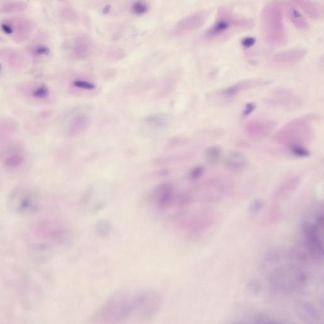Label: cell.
I'll list each match as a JSON object with an SVG mask.
<instances>
[{
	"label": "cell",
	"instance_id": "6da1fadb",
	"mask_svg": "<svg viewBox=\"0 0 324 324\" xmlns=\"http://www.w3.org/2000/svg\"><path fill=\"white\" fill-rule=\"evenodd\" d=\"M162 297L155 291L138 293L119 292L107 301L94 316V322L116 323L127 320L132 316L149 319L159 310Z\"/></svg>",
	"mask_w": 324,
	"mask_h": 324
},
{
	"label": "cell",
	"instance_id": "7a4b0ae2",
	"mask_svg": "<svg viewBox=\"0 0 324 324\" xmlns=\"http://www.w3.org/2000/svg\"><path fill=\"white\" fill-rule=\"evenodd\" d=\"M255 26L253 20L234 14L229 9L222 7L218 11L217 19L204 34L207 41H217L232 34L248 31Z\"/></svg>",
	"mask_w": 324,
	"mask_h": 324
},
{
	"label": "cell",
	"instance_id": "3957f363",
	"mask_svg": "<svg viewBox=\"0 0 324 324\" xmlns=\"http://www.w3.org/2000/svg\"><path fill=\"white\" fill-rule=\"evenodd\" d=\"M261 27L264 40L268 45L279 46L284 44L286 36L281 2L270 1L264 7L261 13Z\"/></svg>",
	"mask_w": 324,
	"mask_h": 324
},
{
	"label": "cell",
	"instance_id": "277c9868",
	"mask_svg": "<svg viewBox=\"0 0 324 324\" xmlns=\"http://www.w3.org/2000/svg\"><path fill=\"white\" fill-rule=\"evenodd\" d=\"M323 227L324 216L320 211L310 216L303 223L302 227L305 247L310 255L317 260L323 259Z\"/></svg>",
	"mask_w": 324,
	"mask_h": 324
},
{
	"label": "cell",
	"instance_id": "5b68a950",
	"mask_svg": "<svg viewBox=\"0 0 324 324\" xmlns=\"http://www.w3.org/2000/svg\"><path fill=\"white\" fill-rule=\"evenodd\" d=\"M275 141L284 145L304 146L314 139V132L311 126L303 119L290 122L275 135Z\"/></svg>",
	"mask_w": 324,
	"mask_h": 324
},
{
	"label": "cell",
	"instance_id": "8992f818",
	"mask_svg": "<svg viewBox=\"0 0 324 324\" xmlns=\"http://www.w3.org/2000/svg\"><path fill=\"white\" fill-rule=\"evenodd\" d=\"M1 28L4 33L19 42L27 40L32 31L31 25L28 20L20 18L4 20L2 23Z\"/></svg>",
	"mask_w": 324,
	"mask_h": 324
},
{
	"label": "cell",
	"instance_id": "52a82bcc",
	"mask_svg": "<svg viewBox=\"0 0 324 324\" xmlns=\"http://www.w3.org/2000/svg\"><path fill=\"white\" fill-rule=\"evenodd\" d=\"M208 17L207 11H197L180 20L176 25L175 31L178 33H185L200 28L205 24Z\"/></svg>",
	"mask_w": 324,
	"mask_h": 324
},
{
	"label": "cell",
	"instance_id": "ba28073f",
	"mask_svg": "<svg viewBox=\"0 0 324 324\" xmlns=\"http://www.w3.org/2000/svg\"><path fill=\"white\" fill-rule=\"evenodd\" d=\"M275 126L276 124L273 122L252 121L246 125L245 132L251 138L262 139L272 133Z\"/></svg>",
	"mask_w": 324,
	"mask_h": 324
},
{
	"label": "cell",
	"instance_id": "9c48e42d",
	"mask_svg": "<svg viewBox=\"0 0 324 324\" xmlns=\"http://www.w3.org/2000/svg\"><path fill=\"white\" fill-rule=\"evenodd\" d=\"M224 163L229 171L239 172L247 169L249 165V160L244 153L238 151H233L227 155Z\"/></svg>",
	"mask_w": 324,
	"mask_h": 324
},
{
	"label": "cell",
	"instance_id": "30bf717a",
	"mask_svg": "<svg viewBox=\"0 0 324 324\" xmlns=\"http://www.w3.org/2000/svg\"><path fill=\"white\" fill-rule=\"evenodd\" d=\"M269 83V82L260 79L245 80L239 82L221 91L222 95L226 96H235L241 92L248 90V89L257 88V87L264 86Z\"/></svg>",
	"mask_w": 324,
	"mask_h": 324
},
{
	"label": "cell",
	"instance_id": "8fae6325",
	"mask_svg": "<svg viewBox=\"0 0 324 324\" xmlns=\"http://www.w3.org/2000/svg\"><path fill=\"white\" fill-rule=\"evenodd\" d=\"M154 199L157 202L158 208H167L173 201L174 187L170 183L160 185L154 192Z\"/></svg>",
	"mask_w": 324,
	"mask_h": 324
},
{
	"label": "cell",
	"instance_id": "7c38bea8",
	"mask_svg": "<svg viewBox=\"0 0 324 324\" xmlns=\"http://www.w3.org/2000/svg\"><path fill=\"white\" fill-rule=\"evenodd\" d=\"M307 54V50L303 48H295L275 55L273 61L279 64H296L302 61Z\"/></svg>",
	"mask_w": 324,
	"mask_h": 324
},
{
	"label": "cell",
	"instance_id": "4fadbf2b",
	"mask_svg": "<svg viewBox=\"0 0 324 324\" xmlns=\"http://www.w3.org/2000/svg\"><path fill=\"white\" fill-rule=\"evenodd\" d=\"M93 41L88 35H82L76 39L73 45V51L79 59H85L91 55Z\"/></svg>",
	"mask_w": 324,
	"mask_h": 324
},
{
	"label": "cell",
	"instance_id": "5bb4252c",
	"mask_svg": "<svg viewBox=\"0 0 324 324\" xmlns=\"http://www.w3.org/2000/svg\"><path fill=\"white\" fill-rule=\"evenodd\" d=\"M291 1L297 4L312 20H318L323 18V10L312 0H291Z\"/></svg>",
	"mask_w": 324,
	"mask_h": 324
},
{
	"label": "cell",
	"instance_id": "9a60e30c",
	"mask_svg": "<svg viewBox=\"0 0 324 324\" xmlns=\"http://www.w3.org/2000/svg\"><path fill=\"white\" fill-rule=\"evenodd\" d=\"M89 125V118L85 115H80L75 117L68 126V136L75 137L83 132Z\"/></svg>",
	"mask_w": 324,
	"mask_h": 324
},
{
	"label": "cell",
	"instance_id": "2e32d148",
	"mask_svg": "<svg viewBox=\"0 0 324 324\" xmlns=\"http://www.w3.org/2000/svg\"><path fill=\"white\" fill-rule=\"evenodd\" d=\"M287 11H288L289 19L291 20L294 26L301 30L308 29L309 24L298 10H296L295 6L288 5L287 7Z\"/></svg>",
	"mask_w": 324,
	"mask_h": 324
},
{
	"label": "cell",
	"instance_id": "e0dca14e",
	"mask_svg": "<svg viewBox=\"0 0 324 324\" xmlns=\"http://www.w3.org/2000/svg\"><path fill=\"white\" fill-rule=\"evenodd\" d=\"M222 154V149L219 146H211L204 151V160L208 164H215L221 159Z\"/></svg>",
	"mask_w": 324,
	"mask_h": 324
},
{
	"label": "cell",
	"instance_id": "ac0fdd59",
	"mask_svg": "<svg viewBox=\"0 0 324 324\" xmlns=\"http://www.w3.org/2000/svg\"><path fill=\"white\" fill-rule=\"evenodd\" d=\"M146 121L151 125L155 126L158 128L165 127L167 125V119L164 115L162 114L149 116L148 119H146Z\"/></svg>",
	"mask_w": 324,
	"mask_h": 324
},
{
	"label": "cell",
	"instance_id": "d6986e66",
	"mask_svg": "<svg viewBox=\"0 0 324 324\" xmlns=\"http://www.w3.org/2000/svg\"><path fill=\"white\" fill-rule=\"evenodd\" d=\"M299 314L302 315L303 318H306L307 319H314L316 318V312L314 308L309 304H303L302 305L301 307L298 308Z\"/></svg>",
	"mask_w": 324,
	"mask_h": 324
},
{
	"label": "cell",
	"instance_id": "ffe728a7",
	"mask_svg": "<svg viewBox=\"0 0 324 324\" xmlns=\"http://www.w3.org/2000/svg\"><path fill=\"white\" fill-rule=\"evenodd\" d=\"M111 228L110 222L107 220H102L98 223L97 226L96 227V233L98 234L99 236L105 237L109 234Z\"/></svg>",
	"mask_w": 324,
	"mask_h": 324
},
{
	"label": "cell",
	"instance_id": "44dd1931",
	"mask_svg": "<svg viewBox=\"0 0 324 324\" xmlns=\"http://www.w3.org/2000/svg\"><path fill=\"white\" fill-rule=\"evenodd\" d=\"M291 150L292 153L294 155L298 157H308L310 155V151L305 148V146H294L291 147Z\"/></svg>",
	"mask_w": 324,
	"mask_h": 324
},
{
	"label": "cell",
	"instance_id": "7402d4cb",
	"mask_svg": "<svg viewBox=\"0 0 324 324\" xmlns=\"http://www.w3.org/2000/svg\"><path fill=\"white\" fill-rule=\"evenodd\" d=\"M148 6L143 1H138L135 2L132 6L133 12L136 15H143L148 10Z\"/></svg>",
	"mask_w": 324,
	"mask_h": 324
},
{
	"label": "cell",
	"instance_id": "603a6c76",
	"mask_svg": "<svg viewBox=\"0 0 324 324\" xmlns=\"http://www.w3.org/2000/svg\"><path fill=\"white\" fill-rule=\"evenodd\" d=\"M73 85L77 88L86 89V90H93L96 88V85L86 80L77 79L73 82Z\"/></svg>",
	"mask_w": 324,
	"mask_h": 324
},
{
	"label": "cell",
	"instance_id": "cb8c5ba5",
	"mask_svg": "<svg viewBox=\"0 0 324 324\" xmlns=\"http://www.w3.org/2000/svg\"><path fill=\"white\" fill-rule=\"evenodd\" d=\"M26 6L24 4L22 3H13L6 4L4 6V11H8V12H13V11H22L26 9Z\"/></svg>",
	"mask_w": 324,
	"mask_h": 324
},
{
	"label": "cell",
	"instance_id": "d4e9b609",
	"mask_svg": "<svg viewBox=\"0 0 324 324\" xmlns=\"http://www.w3.org/2000/svg\"><path fill=\"white\" fill-rule=\"evenodd\" d=\"M204 169L203 166L199 165V166L193 168L192 171L190 172V178L192 181H196L200 177L203 175Z\"/></svg>",
	"mask_w": 324,
	"mask_h": 324
},
{
	"label": "cell",
	"instance_id": "484cf974",
	"mask_svg": "<svg viewBox=\"0 0 324 324\" xmlns=\"http://www.w3.org/2000/svg\"><path fill=\"white\" fill-rule=\"evenodd\" d=\"M32 95L36 98H44L48 95V89L45 86H38L34 89Z\"/></svg>",
	"mask_w": 324,
	"mask_h": 324
},
{
	"label": "cell",
	"instance_id": "4316f807",
	"mask_svg": "<svg viewBox=\"0 0 324 324\" xmlns=\"http://www.w3.org/2000/svg\"><path fill=\"white\" fill-rule=\"evenodd\" d=\"M9 55L6 57L7 60L10 64H14L15 65H17V64H20V62L22 61L21 55H17L15 52H8Z\"/></svg>",
	"mask_w": 324,
	"mask_h": 324
},
{
	"label": "cell",
	"instance_id": "83f0119b",
	"mask_svg": "<svg viewBox=\"0 0 324 324\" xmlns=\"http://www.w3.org/2000/svg\"><path fill=\"white\" fill-rule=\"evenodd\" d=\"M256 108V105H255L254 103H248L247 106H246L244 112H243V116H248L249 115L251 114L254 111V110Z\"/></svg>",
	"mask_w": 324,
	"mask_h": 324
},
{
	"label": "cell",
	"instance_id": "f1b7e54d",
	"mask_svg": "<svg viewBox=\"0 0 324 324\" xmlns=\"http://www.w3.org/2000/svg\"><path fill=\"white\" fill-rule=\"evenodd\" d=\"M262 201L260 200H256L252 203L250 209H251L252 212H256V211H258L259 209H261V207H262Z\"/></svg>",
	"mask_w": 324,
	"mask_h": 324
},
{
	"label": "cell",
	"instance_id": "f546056e",
	"mask_svg": "<svg viewBox=\"0 0 324 324\" xmlns=\"http://www.w3.org/2000/svg\"><path fill=\"white\" fill-rule=\"evenodd\" d=\"M255 40L254 38H248L245 39L244 40H243V45L245 47H250L254 45Z\"/></svg>",
	"mask_w": 324,
	"mask_h": 324
}]
</instances>
